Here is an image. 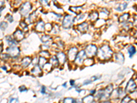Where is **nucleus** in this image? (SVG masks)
Segmentation results:
<instances>
[{"mask_svg":"<svg viewBox=\"0 0 137 103\" xmlns=\"http://www.w3.org/2000/svg\"><path fill=\"white\" fill-rule=\"evenodd\" d=\"M7 54L9 55L10 57L16 59L19 56L20 54V49L17 46H12V47H8L6 50Z\"/></svg>","mask_w":137,"mask_h":103,"instance_id":"6e6552de","label":"nucleus"},{"mask_svg":"<svg viewBox=\"0 0 137 103\" xmlns=\"http://www.w3.org/2000/svg\"><path fill=\"white\" fill-rule=\"evenodd\" d=\"M135 19H134V25L137 27V16H135Z\"/></svg>","mask_w":137,"mask_h":103,"instance_id":"6e6d98bb","label":"nucleus"},{"mask_svg":"<svg viewBox=\"0 0 137 103\" xmlns=\"http://www.w3.org/2000/svg\"><path fill=\"white\" fill-rule=\"evenodd\" d=\"M47 62V59H45V58H44V57H42V56H40V57L38 58V66H39L41 68H43Z\"/></svg>","mask_w":137,"mask_h":103,"instance_id":"c85d7f7f","label":"nucleus"},{"mask_svg":"<svg viewBox=\"0 0 137 103\" xmlns=\"http://www.w3.org/2000/svg\"><path fill=\"white\" fill-rule=\"evenodd\" d=\"M3 50V44H2V41L0 40V53L2 52Z\"/></svg>","mask_w":137,"mask_h":103,"instance_id":"603ef678","label":"nucleus"},{"mask_svg":"<svg viewBox=\"0 0 137 103\" xmlns=\"http://www.w3.org/2000/svg\"><path fill=\"white\" fill-rule=\"evenodd\" d=\"M116 61L119 62V64H122L124 62V55L121 52H117L115 55Z\"/></svg>","mask_w":137,"mask_h":103,"instance_id":"412c9836","label":"nucleus"},{"mask_svg":"<svg viewBox=\"0 0 137 103\" xmlns=\"http://www.w3.org/2000/svg\"><path fill=\"white\" fill-rule=\"evenodd\" d=\"M53 67H57L60 65L58 61L56 58V56H52L50 58V62H49Z\"/></svg>","mask_w":137,"mask_h":103,"instance_id":"4be33fe9","label":"nucleus"},{"mask_svg":"<svg viewBox=\"0 0 137 103\" xmlns=\"http://www.w3.org/2000/svg\"><path fill=\"white\" fill-rule=\"evenodd\" d=\"M86 58H87V56L86 55L84 50H82L80 52H78V54L76 56V58H75V61H74V62H75V65H81L83 64L84 60L86 59Z\"/></svg>","mask_w":137,"mask_h":103,"instance_id":"0eeeda50","label":"nucleus"},{"mask_svg":"<svg viewBox=\"0 0 137 103\" xmlns=\"http://www.w3.org/2000/svg\"><path fill=\"white\" fill-rule=\"evenodd\" d=\"M136 103V101H135V100H131V101L130 102V103Z\"/></svg>","mask_w":137,"mask_h":103,"instance_id":"bf43d9fd","label":"nucleus"},{"mask_svg":"<svg viewBox=\"0 0 137 103\" xmlns=\"http://www.w3.org/2000/svg\"><path fill=\"white\" fill-rule=\"evenodd\" d=\"M132 100L130 96H129L128 95H126L125 96H124L121 100V103H129Z\"/></svg>","mask_w":137,"mask_h":103,"instance_id":"e433bc0d","label":"nucleus"},{"mask_svg":"<svg viewBox=\"0 0 137 103\" xmlns=\"http://www.w3.org/2000/svg\"><path fill=\"white\" fill-rule=\"evenodd\" d=\"M1 69H3V70H5V71H6L7 69L6 67V66H2V67H1Z\"/></svg>","mask_w":137,"mask_h":103,"instance_id":"13d9d810","label":"nucleus"},{"mask_svg":"<svg viewBox=\"0 0 137 103\" xmlns=\"http://www.w3.org/2000/svg\"><path fill=\"white\" fill-rule=\"evenodd\" d=\"M34 28L35 30L38 32H43L45 30V23H44L43 21L39 20L36 22Z\"/></svg>","mask_w":137,"mask_h":103,"instance_id":"ddd939ff","label":"nucleus"},{"mask_svg":"<svg viewBox=\"0 0 137 103\" xmlns=\"http://www.w3.org/2000/svg\"><path fill=\"white\" fill-rule=\"evenodd\" d=\"M94 97H95V102H98V103L110 99V96L105 91L103 88H100L98 90H97L96 94Z\"/></svg>","mask_w":137,"mask_h":103,"instance_id":"7ed1b4c3","label":"nucleus"},{"mask_svg":"<svg viewBox=\"0 0 137 103\" xmlns=\"http://www.w3.org/2000/svg\"><path fill=\"white\" fill-rule=\"evenodd\" d=\"M32 58L30 56H25L21 60V65L23 68H26L32 63Z\"/></svg>","mask_w":137,"mask_h":103,"instance_id":"a211bd4d","label":"nucleus"},{"mask_svg":"<svg viewBox=\"0 0 137 103\" xmlns=\"http://www.w3.org/2000/svg\"><path fill=\"white\" fill-rule=\"evenodd\" d=\"M78 53V49L77 47H71L69 48L67 52V58L69 61H74L76 58V56Z\"/></svg>","mask_w":137,"mask_h":103,"instance_id":"9d476101","label":"nucleus"},{"mask_svg":"<svg viewBox=\"0 0 137 103\" xmlns=\"http://www.w3.org/2000/svg\"><path fill=\"white\" fill-rule=\"evenodd\" d=\"M6 19H8V22H10V23H12V22L13 21V20H14L13 16H11L10 15H7Z\"/></svg>","mask_w":137,"mask_h":103,"instance_id":"09e8293b","label":"nucleus"},{"mask_svg":"<svg viewBox=\"0 0 137 103\" xmlns=\"http://www.w3.org/2000/svg\"><path fill=\"white\" fill-rule=\"evenodd\" d=\"M60 103H75V98L72 97H65L61 100Z\"/></svg>","mask_w":137,"mask_h":103,"instance_id":"cd10ccee","label":"nucleus"},{"mask_svg":"<svg viewBox=\"0 0 137 103\" xmlns=\"http://www.w3.org/2000/svg\"><path fill=\"white\" fill-rule=\"evenodd\" d=\"M84 51H85V53H86L87 58L93 59L94 56H97L98 48L94 44H89L86 46Z\"/></svg>","mask_w":137,"mask_h":103,"instance_id":"20e7f679","label":"nucleus"},{"mask_svg":"<svg viewBox=\"0 0 137 103\" xmlns=\"http://www.w3.org/2000/svg\"><path fill=\"white\" fill-rule=\"evenodd\" d=\"M1 59H9V57H10V56L8 54H3V55H1Z\"/></svg>","mask_w":137,"mask_h":103,"instance_id":"8fccbe9b","label":"nucleus"},{"mask_svg":"<svg viewBox=\"0 0 137 103\" xmlns=\"http://www.w3.org/2000/svg\"><path fill=\"white\" fill-rule=\"evenodd\" d=\"M88 19L90 22L95 23L99 19V13L97 11H93L88 15Z\"/></svg>","mask_w":137,"mask_h":103,"instance_id":"f3484780","label":"nucleus"},{"mask_svg":"<svg viewBox=\"0 0 137 103\" xmlns=\"http://www.w3.org/2000/svg\"><path fill=\"white\" fill-rule=\"evenodd\" d=\"M32 9V3L30 1H25V3H23L20 7L19 12L23 17H25V16L29 15V13H30Z\"/></svg>","mask_w":137,"mask_h":103,"instance_id":"423d86ee","label":"nucleus"},{"mask_svg":"<svg viewBox=\"0 0 137 103\" xmlns=\"http://www.w3.org/2000/svg\"><path fill=\"white\" fill-rule=\"evenodd\" d=\"M101 77H102V76L100 75H95V76H93L90 79L91 80V81L93 82H95L97 81H98V80H100V78H101Z\"/></svg>","mask_w":137,"mask_h":103,"instance_id":"ea45409f","label":"nucleus"},{"mask_svg":"<svg viewBox=\"0 0 137 103\" xmlns=\"http://www.w3.org/2000/svg\"><path fill=\"white\" fill-rule=\"evenodd\" d=\"M75 103H82V99L75 98Z\"/></svg>","mask_w":137,"mask_h":103,"instance_id":"864d4df0","label":"nucleus"},{"mask_svg":"<svg viewBox=\"0 0 137 103\" xmlns=\"http://www.w3.org/2000/svg\"><path fill=\"white\" fill-rule=\"evenodd\" d=\"M125 96H126L125 91L123 90V89L122 87H117L112 92L110 97V100H112V101L116 100H121Z\"/></svg>","mask_w":137,"mask_h":103,"instance_id":"f03ea898","label":"nucleus"},{"mask_svg":"<svg viewBox=\"0 0 137 103\" xmlns=\"http://www.w3.org/2000/svg\"><path fill=\"white\" fill-rule=\"evenodd\" d=\"M41 41L43 43H48L51 41V37L49 34H44L41 38Z\"/></svg>","mask_w":137,"mask_h":103,"instance_id":"7c9ffc66","label":"nucleus"},{"mask_svg":"<svg viewBox=\"0 0 137 103\" xmlns=\"http://www.w3.org/2000/svg\"><path fill=\"white\" fill-rule=\"evenodd\" d=\"M92 83H93V82L91 81L90 79H86V80H85L83 82V83L82 84V86H87V85H89V84H92Z\"/></svg>","mask_w":137,"mask_h":103,"instance_id":"79ce46f5","label":"nucleus"},{"mask_svg":"<svg viewBox=\"0 0 137 103\" xmlns=\"http://www.w3.org/2000/svg\"><path fill=\"white\" fill-rule=\"evenodd\" d=\"M19 26L20 28H21L22 31L24 32H26L28 31V24L25 23V21H21L20 23H19Z\"/></svg>","mask_w":137,"mask_h":103,"instance_id":"72a5a7b5","label":"nucleus"},{"mask_svg":"<svg viewBox=\"0 0 137 103\" xmlns=\"http://www.w3.org/2000/svg\"><path fill=\"white\" fill-rule=\"evenodd\" d=\"M41 3L43 6H50V1H41Z\"/></svg>","mask_w":137,"mask_h":103,"instance_id":"49530a36","label":"nucleus"},{"mask_svg":"<svg viewBox=\"0 0 137 103\" xmlns=\"http://www.w3.org/2000/svg\"><path fill=\"white\" fill-rule=\"evenodd\" d=\"M53 28V25L50 23H48L47 24H45V30L47 31H51Z\"/></svg>","mask_w":137,"mask_h":103,"instance_id":"a19ab883","label":"nucleus"},{"mask_svg":"<svg viewBox=\"0 0 137 103\" xmlns=\"http://www.w3.org/2000/svg\"><path fill=\"white\" fill-rule=\"evenodd\" d=\"M7 27H8V23H6V22L5 21L1 22V23H0V29H1V30L4 31L7 28Z\"/></svg>","mask_w":137,"mask_h":103,"instance_id":"4c0bfd02","label":"nucleus"},{"mask_svg":"<svg viewBox=\"0 0 137 103\" xmlns=\"http://www.w3.org/2000/svg\"></svg>","mask_w":137,"mask_h":103,"instance_id":"680f3d73","label":"nucleus"},{"mask_svg":"<svg viewBox=\"0 0 137 103\" xmlns=\"http://www.w3.org/2000/svg\"><path fill=\"white\" fill-rule=\"evenodd\" d=\"M130 17V14L129 13H124L123 15H121L119 17L118 21L121 23H125V22L127 21Z\"/></svg>","mask_w":137,"mask_h":103,"instance_id":"5701e85b","label":"nucleus"},{"mask_svg":"<svg viewBox=\"0 0 137 103\" xmlns=\"http://www.w3.org/2000/svg\"><path fill=\"white\" fill-rule=\"evenodd\" d=\"M40 56H42V57H44L45 59H49L51 57L50 56V52L48 50H41L40 52Z\"/></svg>","mask_w":137,"mask_h":103,"instance_id":"473e14b6","label":"nucleus"},{"mask_svg":"<svg viewBox=\"0 0 137 103\" xmlns=\"http://www.w3.org/2000/svg\"><path fill=\"white\" fill-rule=\"evenodd\" d=\"M52 65L50 64V62H47L45 65V66H44L43 67V69L46 72H50L51 71V69H52Z\"/></svg>","mask_w":137,"mask_h":103,"instance_id":"c9c22d12","label":"nucleus"},{"mask_svg":"<svg viewBox=\"0 0 137 103\" xmlns=\"http://www.w3.org/2000/svg\"><path fill=\"white\" fill-rule=\"evenodd\" d=\"M86 17V15L85 13H80L78 15V16L75 17L74 19V22H76V23H80V22H82L84 21L85 18Z\"/></svg>","mask_w":137,"mask_h":103,"instance_id":"bb28decb","label":"nucleus"},{"mask_svg":"<svg viewBox=\"0 0 137 103\" xmlns=\"http://www.w3.org/2000/svg\"><path fill=\"white\" fill-rule=\"evenodd\" d=\"M19 90L20 92L23 93V92H26V91H28V89H27V87H25V85H21V86H20V87H19Z\"/></svg>","mask_w":137,"mask_h":103,"instance_id":"37998d69","label":"nucleus"},{"mask_svg":"<svg viewBox=\"0 0 137 103\" xmlns=\"http://www.w3.org/2000/svg\"><path fill=\"white\" fill-rule=\"evenodd\" d=\"M115 103L112 100H103V101H102V102H100V103Z\"/></svg>","mask_w":137,"mask_h":103,"instance_id":"3c124183","label":"nucleus"},{"mask_svg":"<svg viewBox=\"0 0 137 103\" xmlns=\"http://www.w3.org/2000/svg\"><path fill=\"white\" fill-rule=\"evenodd\" d=\"M30 73L36 77H40L43 74V70L39 66L36 65L30 70Z\"/></svg>","mask_w":137,"mask_h":103,"instance_id":"4468645a","label":"nucleus"},{"mask_svg":"<svg viewBox=\"0 0 137 103\" xmlns=\"http://www.w3.org/2000/svg\"><path fill=\"white\" fill-rule=\"evenodd\" d=\"M134 37H136L137 39V32H135V34H134Z\"/></svg>","mask_w":137,"mask_h":103,"instance_id":"052dcab7","label":"nucleus"},{"mask_svg":"<svg viewBox=\"0 0 137 103\" xmlns=\"http://www.w3.org/2000/svg\"><path fill=\"white\" fill-rule=\"evenodd\" d=\"M56 58H57V59L58 61L60 64H62V65L65 63L66 61H67V55L63 52H58L57 54H56Z\"/></svg>","mask_w":137,"mask_h":103,"instance_id":"2eb2a0df","label":"nucleus"},{"mask_svg":"<svg viewBox=\"0 0 137 103\" xmlns=\"http://www.w3.org/2000/svg\"><path fill=\"white\" fill-rule=\"evenodd\" d=\"M74 19L75 17H73L71 15H66L62 20V28L65 29H69L71 28V26L74 23Z\"/></svg>","mask_w":137,"mask_h":103,"instance_id":"39448f33","label":"nucleus"},{"mask_svg":"<svg viewBox=\"0 0 137 103\" xmlns=\"http://www.w3.org/2000/svg\"><path fill=\"white\" fill-rule=\"evenodd\" d=\"M82 8V6H71L68 8V10L75 15H79L81 13Z\"/></svg>","mask_w":137,"mask_h":103,"instance_id":"393cba45","label":"nucleus"},{"mask_svg":"<svg viewBox=\"0 0 137 103\" xmlns=\"http://www.w3.org/2000/svg\"><path fill=\"white\" fill-rule=\"evenodd\" d=\"M62 87H64V88H67V82H64L63 84H62Z\"/></svg>","mask_w":137,"mask_h":103,"instance_id":"5fc2aeb1","label":"nucleus"},{"mask_svg":"<svg viewBox=\"0 0 137 103\" xmlns=\"http://www.w3.org/2000/svg\"><path fill=\"white\" fill-rule=\"evenodd\" d=\"M128 52L129 54V56L130 58H132V56H134V54H136V49L133 45H130V47H128Z\"/></svg>","mask_w":137,"mask_h":103,"instance_id":"2f4dec72","label":"nucleus"},{"mask_svg":"<svg viewBox=\"0 0 137 103\" xmlns=\"http://www.w3.org/2000/svg\"><path fill=\"white\" fill-rule=\"evenodd\" d=\"M94 63V61L93 59H91V58H86V59L84 60V62H83V64H84L85 66H90L92 65H93Z\"/></svg>","mask_w":137,"mask_h":103,"instance_id":"f704fd0d","label":"nucleus"},{"mask_svg":"<svg viewBox=\"0 0 137 103\" xmlns=\"http://www.w3.org/2000/svg\"><path fill=\"white\" fill-rule=\"evenodd\" d=\"M32 63L34 66L38 65V59L37 57H35L34 59H32Z\"/></svg>","mask_w":137,"mask_h":103,"instance_id":"c03bdc74","label":"nucleus"},{"mask_svg":"<svg viewBox=\"0 0 137 103\" xmlns=\"http://www.w3.org/2000/svg\"><path fill=\"white\" fill-rule=\"evenodd\" d=\"M3 3H4V2H3V1H0V8H1V7L3 6Z\"/></svg>","mask_w":137,"mask_h":103,"instance_id":"4d7b16f0","label":"nucleus"},{"mask_svg":"<svg viewBox=\"0 0 137 103\" xmlns=\"http://www.w3.org/2000/svg\"><path fill=\"white\" fill-rule=\"evenodd\" d=\"M13 38L17 41H22L25 38V32H23L20 29H17L14 33H13Z\"/></svg>","mask_w":137,"mask_h":103,"instance_id":"9b49d317","label":"nucleus"},{"mask_svg":"<svg viewBox=\"0 0 137 103\" xmlns=\"http://www.w3.org/2000/svg\"><path fill=\"white\" fill-rule=\"evenodd\" d=\"M6 41L8 43L9 47H12V46H17V41L15 40V39L11 37L10 36H8L6 37Z\"/></svg>","mask_w":137,"mask_h":103,"instance_id":"b1692460","label":"nucleus"},{"mask_svg":"<svg viewBox=\"0 0 137 103\" xmlns=\"http://www.w3.org/2000/svg\"><path fill=\"white\" fill-rule=\"evenodd\" d=\"M137 89V85L136 84V82L134 81L133 79H130L128 82L126 84V87L125 89V91L126 93L128 94H132L133 92L136 91Z\"/></svg>","mask_w":137,"mask_h":103,"instance_id":"1a4fd4ad","label":"nucleus"},{"mask_svg":"<svg viewBox=\"0 0 137 103\" xmlns=\"http://www.w3.org/2000/svg\"><path fill=\"white\" fill-rule=\"evenodd\" d=\"M88 23L87 22L83 21L81 23H79L77 26V29L82 34H84L85 32H86L88 30Z\"/></svg>","mask_w":137,"mask_h":103,"instance_id":"f8f14e48","label":"nucleus"},{"mask_svg":"<svg viewBox=\"0 0 137 103\" xmlns=\"http://www.w3.org/2000/svg\"><path fill=\"white\" fill-rule=\"evenodd\" d=\"M103 89H104V90H105V91H106V93L109 95L110 97V95H111V94H112V92L113 91V90L115 89V88H114V85H113V84H112V83L107 84V85H106V87L103 88Z\"/></svg>","mask_w":137,"mask_h":103,"instance_id":"a878e982","label":"nucleus"},{"mask_svg":"<svg viewBox=\"0 0 137 103\" xmlns=\"http://www.w3.org/2000/svg\"><path fill=\"white\" fill-rule=\"evenodd\" d=\"M47 87L45 86V85H43L41 86V89H40V93L41 94V95H46L47 94Z\"/></svg>","mask_w":137,"mask_h":103,"instance_id":"58836bf2","label":"nucleus"},{"mask_svg":"<svg viewBox=\"0 0 137 103\" xmlns=\"http://www.w3.org/2000/svg\"><path fill=\"white\" fill-rule=\"evenodd\" d=\"M112 54H113V51L111 49V47L107 44H103L98 49L97 56L100 61H106L112 58Z\"/></svg>","mask_w":137,"mask_h":103,"instance_id":"f257e3e1","label":"nucleus"},{"mask_svg":"<svg viewBox=\"0 0 137 103\" xmlns=\"http://www.w3.org/2000/svg\"><path fill=\"white\" fill-rule=\"evenodd\" d=\"M82 103H94L95 102V97L94 96L92 95H86L85 96H84L82 98Z\"/></svg>","mask_w":137,"mask_h":103,"instance_id":"6ab92c4d","label":"nucleus"},{"mask_svg":"<svg viewBox=\"0 0 137 103\" xmlns=\"http://www.w3.org/2000/svg\"><path fill=\"white\" fill-rule=\"evenodd\" d=\"M36 17H37V15H36V11H34L32 13H31L28 17H27L26 19H25L24 21L27 23V24H30V23H34V22L36 21Z\"/></svg>","mask_w":137,"mask_h":103,"instance_id":"dca6fc26","label":"nucleus"},{"mask_svg":"<svg viewBox=\"0 0 137 103\" xmlns=\"http://www.w3.org/2000/svg\"><path fill=\"white\" fill-rule=\"evenodd\" d=\"M127 6H128V3H126V2L119 3L118 6H117V10H118L119 12H122V11H123V10L126 9Z\"/></svg>","mask_w":137,"mask_h":103,"instance_id":"c756f323","label":"nucleus"},{"mask_svg":"<svg viewBox=\"0 0 137 103\" xmlns=\"http://www.w3.org/2000/svg\"><path fill=\"white\" fill-rule=\"evenodd\" d=\"M69 84H70V86H71V87H74L75 86V84H76L75 80H73V79L70 80V81H69Z\"/></svg>","mask_w":137,"mask_h":103,"instance_id":"a18cd8bd","label":"nucleus"},{"mask_svg":"<svg viewBox=\"0 0 137 103\" xmlns=\"http://www.w3.org/2000/svg\"><path fill=\"white\" fill-rule=\"evenodd\" d=\"M109 14L110 12L108 11V10H107L106 8H102L99 13V17H100V19H104L106 18H108V17L109 16Z\"/></svg>","mask_w":137,"mask_h":103,"instance_id":"aec40b11","label":"nucleus"},{"mask_svg":"<svg viewBox=\"0 0 137 103\" xmlns=\"http://www.w3.org/2000/svg\"><path fill=\"white\" fill-rule=\"evenodd\" d=\"M97 92V89H91L89 90V94L90 95H92V96H95V94Z\"/></svg>","mask_w":137,"mask_h":103,"instance_id":"de8ad7c7","label":"nucleus"}]
</instances>
